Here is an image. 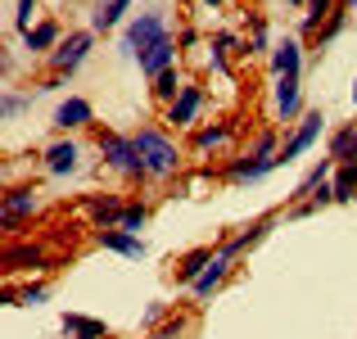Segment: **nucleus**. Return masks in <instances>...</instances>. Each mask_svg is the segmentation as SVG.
Wrapping results in <instances>:
<instances>
[{
    "label": "nucleus",
    "instance_id": "ea45409f",
    "mask_svg": "<svg viewBox=\"0 0 357 339\" xmlns=\"http://www.w3.org/2000/svg\"><path fill=\"white\" fill-rule=\"evenodd\" d=\"M204 5H222V0H204Z\"/></svg>",
    "mask_w": 357,
    "mask_h": 339
},
{
    "label": "nucleus",
    "instance_id": "cd10ccee",
    "mask_svg": "<svg viewBox=\"0 0 357 339\" xmlns=\"http://www.w3.org/2000/svg\"><path fill=\"white\" fill-rule=\"evenodd\" d=\"M335 0H307V14H303V32H321V23L335 14Z\"/></svg>",
    "mask_w": 357,
    "mask_h": 339
},
{
    "label": "nucleus",
    "instance_id": "aec40b11",
    "mask_svg": "<svg viewBox=\"0 0 357 339\" xmlns=\"http://www.w3.org/2000/svg\"><path fill=\"white\" fill-rule=\"evenodd\" d=\"M231 136H236V127L231 122H213V127H199L195 131V154H218V149L231 145Z\"/></svg>",
    "mask_w": 357,
    "mask_h": 339
},
{
    "label": "nucleus",
    "instance_id": "7ed1b4c3",
    "mask_svg": "<svg viewBox=\"0 0 357 339\" xmlns=\"http://www.w3.org/2000/svg\"><path fill=\"white\" fill-rule=\"evenodd\" d=\"M91 50H96V32H91V27H82V32H68L59 45H54V54H50L54 77H73V73H77L82 63L91 59Z\"/></svg>",
    "mask_w": 357,
    "mask_h": 339
},
{
    "label": "nucleus",
    "instance_id": "c756f323",
    "mask_svg": "<svg viewBox=\"0 0 357 339\" xmlns=\"http://www.w3.org/2000/svg\"><path fill=\"white\" fill-rule=\"evenodd\" d=\"M27 105H32V96H18V91H5V96H0V109H5V118H9V113H23Z\"/></svg>",
    "mask_w": 357,
    "mask_h": 339
},
{
    "label": "nucleus",
    "instance_id": "e433bc0d",
    "mask_svg": "<svg viewBox=\"0 0 357 339\" xmlns=\"http://www.w3.org/2000/svg\"><path fill=\"white\" fill-rule=\"evenodd\" d=\"M9 68V54H5V45H0V73H5Z\"/></svg>",
    "mask_w": 357,
    "mask_h": 339
},
{
    "label": "nucleus",
    "instance_id": "4468645a",
    "mask_svg": "<svg viewBox=\"0 0 357 339\" xmlns=\"http://www.w3.org/2000/svg\"><path fill=\"white\" fill-rule=\"evenodd\" d=\"M280 163H262V158H253V154H240V158H231L227 163V181H236V186H253V181H262V176H271Z\"/></svg>",
    "mask_w": 357,
    "mask_h": 339
},
{
    "label": "nucleus",
    "instance_id": "c9c22d12",
    "mask_svg": "<svg viewBox=\"0 0 357 339\" xmlns=\"http://www.w3.org/2000/svg\"><path fill=\"white\" fill-rule=\"evenodd\" d=\"M213 45L231 54V50H236V45H240V36H236V32H218V36H213Z\"/></svg>",
    "mask_w": 357,
    "mask_h": 339
},
{
    "label": "nucleus",
    "instance_id": "2eb2a0df",
    "mask_svg": "<svg viewBox=\"0 0 357 339\" xmlns=\"http://www.w3.org/2000/svg\"><path fill=\"white\" fill-rule=\"evenodd\" d=\"M140 73H145L149 82L158 77V73H167V68H176V36H167V41H158V45H149L145 54H140Z\"/></svg>",
    "mask_w": 357,
    "mask_h": 339
},
{
    "label": "nucleus",
    "instance_id": "f3484780",
    "mask_svg": "<svg viewBox=\"0 0 357 339\" xmlns=\"http://www.w3.org/2000/svg\"><path fill=\"white\" fill-rule=\"evenodd\" d=\"M127 9L131 0H96V9H91V32H114V27L127 23Z\"/></svg>",
    "mask_w": 357,
    "mask_h": 339
},
{
    "label": "nucleus",
    "instance_id": "6e6552de",
    "mask_svg": "<svg viewBox=\"0 0 357 339\" xmlns=\"http://www.w3.org/2000/svg\"><path fill=\"white\" fill-rule=\"evenodd\" d=\"M231 267H236V253H231L227 244H222V249L213 253V262H208V267L199 271V280H195V285H190V294L199 299V303H204V299H213V294H218V289H222V280L231 276Z\"/></svg>",
    "mask_w": 357,
    "mask_h": 339
},
{
    "label": "nucleus",
    "instance_id": "20e7f679",
    "mask_svg": "<svg viewBox=\"0 0 357 339\" xmlns=\"http://www.w3.org/2000/svg\"><path fill=\"white\" fill-rule=\"evenodd\" d=\"M100 154H105V167L131 176V181H140V176H145V163H140L136 140H131V136H114V131H105V136H100Z\"/></svg>",
    "mask_w": 357,
    "mask_h": 339
},
{
    "label": "nucleus",
    "instance_id": "f03ea898",
    "mask_svg": "<svg viewBox=\"0 0 357 339\" xmlns=\"http://www.w3.org/2000/svg\"><path fill=\"white\" fill-rule=\"evenodd\" d=\"M167 36H172V27H167V14H163V9H149V14L127 18V27H122V45H118V50L127 54V59H140V54H145L149 45L167 41Z\"/></svg>",
    "mask_w": 357,
    "mask_h": 339
},
{
    "label": "nucleus",
    "instance_id": "72a5a7b5",
    "mask_svg": "<svg viewBox=\"0 0 357 339\" xmlns=\"http://www.w3.org/2000/svg\"><path fill=\"white\" fill-rule=\"evenodd\" d=\"M163 317H167V308H163V303H149V308H145V317H140V326L158 331V326H163Z\"/></svg>",
    "mask_w": 357,
    "mask_h": 339
},
{
    "label": "nucleus",
    "instance_id": "4be33fe9",
    "mask_svg": "<svg viewBox=\"0 0 357 339\" xmlns=\"http://www.w3.org/2000/svg\"><path fill=\"white\" fill-rule=\"evenodd\" d=\"M63 335H68V339H109V326L100 322V317L63 312Z\"/></svg>",
    "mask_w": 357,
    "mask_h": 339
},
{
    "label": "nucleus",
    "instance_id": "412c9836",
    "mask_svg": "<svg viewBox=\"0 0 357 339\" xmlns=\"http://www.w3.org/2000/svg\"><path fill=\"white\" fill-rule=\"evenodd\" d=\"M213 253H218V249H208V244H199V249L181 253V262H176V280H181V285L190 289L195 280H199V271H204V267L213 262Z\"/></svg>",
    "mask_w": 357,
    "mask_h": 339
},
{
    "label": "nucleus",
    "instance_id": "4c0bfd02",
    "mask_svg": "<svg viewBox=\"0 0 357 339\" xmlns=\"http://www.w3.org/2000/svg\"><path fill=\"white\" fill-rule=\"evenodd\" d=\"M289 5H303V9H307V0H289Z\"/></svg>",
    "mask_w": 357,
    "mask_h": 339
},
{
    "label": "nucleus",
    "instance_id": "7c9ffc66",
    "mask_svg": "<svg viewBox=\"0 0 357 339\" xmlns=\"http://www.w3.org/2000/svg\"><path fill=\"white\" fill-rule=\"evenodd\" d=\"M32 9H36V0H18V9H14V27L18 32H32Z\"/></svg>",
    "mask_w": 357,
    "mask_h": 339
},
{
    "label": "nucleus",
    "instance_id": "6ab92c4d",
    "mask_svg": "<svg viewBox=\"0 0 357 339\" xmlns=\"http://www.w3.org/2000/svg\"><path fill=\"white\" fill-rule=\"evenodd\" d=\"M63 41V27L59 23H50V18H45V23H36L32 32H23V45L32 54H54V45Z\"/></svg>",
    "mask_w": 357,
    "mask_h": 339
},
{
    "label": "nucleus",
    "instance_id": "2f4dec72",
    "mask_svg": "<svg viewBox=\"0 0 357 339\" xmlns=\"http://www.w3.org/2000/svg\"><path fill=\"white\" fill-rule=\"evenodd\" d=\"M267 41H271V36H267V23L258 18V23H253V36H249V50L253 54H267Z\"/></svg>",
    "mask_w": 357,
    "mask_h": 339
},
{
    "label": "nucleus",
    "instance_id": "b1692460",
    "mask_svg": "<svg viewBox=\"0 0 357 339\" xmlns=\"http://www.w3.org/2000/svg\"><path fill=\"white\" fill-rule=\"evenodd\" d=\"M331 190H335V204H353L357 199V163H335Z\"/></svg>",
    "mask_w": 357,
    "mask_h": 339
},
{
    "label": "nucleus",
    "instance_id": "423d86ee",
    "mask_svg": "<svg viewBox=\"0 0 357 339\" xmlns=\"http://www.w3.org/2000/svg\"><path fill=\"white\" fill-rule=\"evenodd\" d=\"M321 127H326V118H321V109H312V113H303V122H298L294 131L285 136V145H280V167H289V163H298V158L307 154V149L317 145V136H321Z\"/></svg>",
    "mask_w": 357,
    "mask_h": 339
},
{
    "label": "nucleus",
    "instance_id": "79ce46f5",
    "mask_svg": "<svg viewBox=\"0 0 357 339\" xmlns=\"http://www.w3.org/2000/svg\"><path fill=\"white\" fill-rule=\"evenodd\" d=\"M0 122H5V109H0Z\"/></svg>",
    "mask_w": 357,
    "mask_h": 339
},
{
    "label": "nucleus",
    "instance_id": "39448f33",
    "mask_svg": "<svg viewBox=\"0 0 357 339\" xmlns=\"http://www.w3.org/2000/svg\"><path fill=\"white\" fill-rule=\"evenodd\" d=\"M41 209L32 186H14V190L0 195V231H18V226L32 222V213Z\"/></svg>",
    "mask_w": 357,
    "mask_h": 339
},
{
    "label": "nucleus",
    "instance_id": "1a4fd4ad",
    "mask_svg": "<svg viewBox=\"0 0 357 339\" xmlns=\"http://www.w3.org/2000/svg\"><path fill=\"white\" fill-rule=\"evenodd\" d=\"M96 122V109H91V100H82V96H68V100H59L54 105V118H50V127L54 131H82V127H91Z\"/></svg>",
    "mask_w": 357,
    "mask_h": 339
},
{
    "label": "nucleus",
    "instance_id": "0eeeda50",
    "mask_svg": "<svg viewBox=\"0 0 357 339\" xmlns=\"http://www.w3.org/2000/svg\"><path fill=\"white\" fill-rule=\"evenodd\" d=\"M204 100H208V96H204V86H199V82H185V86H181V96H176L172 105L163 109V122H167V127H176V131L195 127V122H199V113H204Z\"/></svg>",
    "mask_w": 357,
    "mask_h": 339
},
{
    "label": "nucleus",
    "instance_id": "9b49d317",
    "mask_svg": "<svg viewBox=\"0 0 357 339\" xmlns=\"http://www.w3.org/2000/svg\"><path fill=\"white\" fill-rule=\"evenodd\" d=\"M298 113H303V77H276V118L289 127Z\"/></svg>",
    "mask_w": 357,
    "mask_h": 339
},
{
    "label": "nucleus",
    "instance_id": "ddd939ff",
    "mask_svg": "<svg viewBox=\"0 0 357 339\" xmlns=\"http://www.w3.org/2000/svg\"><path fill=\"white\" fill-rule=\"evenodd\" d=\"M271 73L276 77H303V45H298V36H285L271 50Z\"/></svg>",
    "mask_w": 357,
    "mask_h": 339
},
{
    "label": "nucleus",
    "instance_id": "bb28decb",
    "mask_svg": "<svg viewBox=\"0 0 357 339\" xmlns=\"http://www.w3.org/2000/svg\"><path fill=\"white\" fill-rule=\"evenodd\" d=\"M145 222H149V209H145V204H122L118 231H131V235H140V231H145Z\"/></svg>",
    "mask_w": 357,
    "mask_h": 339
},
{
    "label": "nucleus",
    "instance_id": "58836bf2",
    "mask_svg": "<svg viewBox=\"0 0 357 339\" xmlns=\"http://www.w3.org/2000/svg\"><path fill=\"white\" fill-rule=\"evenodd\" d=\"M353 105H357V82H353Z\"/></svg>",
    "mask_w": 357,
    "mask_h": 339
},
{
    "label": "nucleus",
    "instance_id": "dca6fc26",
    "mask_svg": "<svg viewBox=\"0 0 357 339\" xmlns=\"http://www.w3.org/2000/svg\"><path fill=\"white\" fill-rule=\"evenodd\" d=\"M326 158H331V163H357V122H344L340 131H331Z\"/></svg>",
    "mask_w": 357,
    "mask_h": 339
},
{
    "label": "nucleus",
    "instance_id": "a211bd4d",
    "mask_svg": "<svg viewBox=\"0 0 357 339\" xmlns=\"http://www.w3.org/2000/svg\"><path fill=\"white\" fill-rule=\"evenodd\" d=\"M0 262H5L9 271H41L45 267V249L41 244H9V249L0 253Z\"/></svg>",
    "mask_w": 357,
    "mask_h": 339
},
{
    "label": "nucleus",
    "instance_id": "c85d7f7f",
    "mask_svg": "<svg viewBox=\"0 0 357 339\" xmlns=\"http://www.w3.org/2000/svg\"><path fill=\"white\" fill-rule=\"evenodd\" d=\"M45 299H50V285H27V289H18V308H41Z\"/></svg>",
    "mask_w": 357,
    "mask_h": 339
},
{
    "label": "nucleus",
    "instance_id": "f704fd0d",
    "mask_svg": "<svg viewBox=\"0 0 357 339\" xmlns=\"http://www.w3.org/2000/svg\"><path fill=\"white\" fill-rule=\"evenodd\" d=\"M181 335H185V322H181V317H176V322H163L154 331V339H181Z\"/></svg>",
    "mask_w": 357,
    "mask_h": 339
},
{
    "label": "nucleus",
    "instance_id": "f8f14e48",
    "mask_svg": "<svg viewBox=\"0 0 357 339\" xmlns=\"http://www.w3.org/2000/svg\"><path fill=\"white\" fill-rule=\"evenodd\" d=\"M96 244L109 253H118V258H145V240L131 231H118V226H109V231H96Z\"/></svg>",
    "mask_w": 357,
    "mask_h": 339
},
{
    "label": "nucleus",
    "instance_id": "473e14b6",
    "mask_svg": "<svg viewBox=\"0 0 357 339\" xmlns=\"http://www.w3.org/2000/svg\"><path fill=\"white\" fill-rule=\"evenodd\" d=\"M344 23H349V14H344V9H340V14H331V23L321 27V45H326V41H335V36L344 32Z\"/></svg>",
    "mask_w": 357,
    "mask_h": 339
},
{
    "label": "nucleus",
    "instance_id": "f257e3e1",
    "mask_svg": "<svg viewBox=\"0 0 357 339\" xmlns=\"http://www.w3.org/2000/svg\"><path fill=\"white\" fill-rule=\"evenodd\" d=\"M131 140H136V154H140V163H145V176H154V181H167V176L181 172V145H176L167 131L140 127Z\"/></svg>",
    "mask_w": 357,
    "mask_h": 339
},
{
    "label": "nucleus",
    "instance_id": "5701e85b",
    "mask_svg": "<svg viewBox=\"0 0 357 339\" xmlns=\"http://www.w3.org/2000/svg\"><path fill=\"white\" fill-rule=\"evenodd\" d=\"M86 213H91V222H96V231H109V226H118V218H122V199L118 195H96V199L86 204Z\"/></svg>",
    "mask_w": 357,
    "mask_h": 339
},
{
    "label": "nucleus",
    "instance_id": "393cba45",
    "mask_svg": "<svg viewBox=\"0 0 357 339\" xmlns=\"http://www.w3.org/2000/svg\"><path fill=\"white\" fill-rule=\"evenodd\" d=\"M267 231H271V218H262V222L244 226V231L236 235V240H227V249H231V253H236V258H240V253H249L253 244H262V240H267Z\"/></svg>",
    "mask_w": 357,
    "mask_h": 339
},
{
    "label": "nucleus",
    "instance_id": "a878e982",
    "mask_svg": "<svg viewBox=\"0 0 357 339\" xmlns=\"http://www.w3.org/2000/svg\"><path fill=\"white\" fill-rule=\"evenodd\" d=\"M181 86H185V73H181V68L158 73V77H154V100H163V109H167L176 96H181Z\"/></svg>",
    "mask_w": 357,
    "mask_h": 339
},
{
    "label": "nucleus",
    "instance_id": "9d476101",
    "mask_svg": "<svg viewBox=\"0 0 357 339\" xmlns=\"http://www.w3.org/2000/svg\"><path fill=\"white\" fill-rule=\"evenodd\" d=\"M41 163H45V172H50V176H73V172H77V163H82V145L73 136H63V140H54V145L41 154Z\"/></svg>",
    "mask_w": 357,
    "mask_h": 339
},
{
    "label": "nucleus",
    "instance_id": "a19ab883",
    "mask_svg": "<svg viewBox=\"0 0 357 339\" xmlns=\"http://www.w3.org/2000/svg\"><path fill=\"white\" fill-rule=\"evenodd\" d=\"M349 5H357V0H344V9H349Z\"/></svg>",
    "mask_w": 357,
    "mask_h": 339
}]
</instances>
